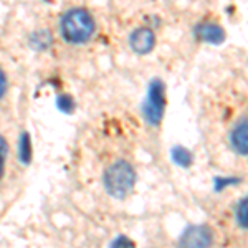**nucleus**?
<instances>
[{"instance_id": "obj_7", "label": "nucleus", "mask_w": 248, "mask_h": 248, "mask_svg": "<svg viewBox=\"0 0 248 248\" xmlns=\"http://www.w3.org/2000/svg\"><path fill=\"white\" fill-rule=\"evenodd\" d=\"M199 37L205 42H210V43H220L223 42V30L220 29L218 25H214V23H203V25L199 29Z\"/></svg>"}, {"instance_id": "obj_5", "label": "nucleus", "mask_w": 248, "mask_h": 248, "mask_svg": "<svg viewBox=\"0 0 248 248\" xmlns=\"http://www.w3.org/2000/svg\"><path fill=\"white\" fill-rule=\"evenodd\" d=\"M131 48L139 55H146L149 53L151 50L155 45V37H154V31L151 29H139L133 31L129 38Z\"/></svg>"}, {"instance_id": "obj_10", "label": "nucleus", "mask_w": 248, "mask_h": 248, "mask_svg": "<svg viewBox=\"0 0 248 248\" xmlns=\"http://www.w3.org/2000/svg\"><path fill=\"white\" fill-rule=\"evenodd\" d=\"M111 248H134V243L131 240H127L126 237H119L118 240H114Z\"/></svg>"}, {"instance_id": "obj_9", "label": "nucleus", "mask_w": 248, "mask_h": 248, "mask_svg": "<svg viewBox=\"0 0 248 248\" xmlns=\"http://www.w3.org/2000/svg\"><path fill=\"white\" fill-rule=\"evenodd\" d=\"M237 218H238V223L247 229V201H242L237 209Z\"/></svg>"}, {"instance_id": "obj_1", "label": "nucleus", "mask_w": 248, "mask_h": 248, "mask_svg": "<svg viewBox=\"0 0 248 248\" xmlns=\"http://www.w3.org/2000/svg\"><path fill=\"white\" fill-rule=\"evenodd\" d=\"M94 31V20L83 9H73L62 20V33L70 43H85Z\"/></svg>"}, {"instance_id": "obj_6", "label": "nucleus", "mask_w": 248, "mask_h": 248, "mask_svg": "<svg viewBox=\"0 0 248 248\" xmlns=\"http://www.w3.org/2000/svg\"><path fill=\"white\" fill-rule=\"evenodd\" d=\"M230 142L238 154H247V121L243 119L230 134Z\"/></svg>"}, {"instance_id": "obj_3", "label": "nucleus", "mask_w": 248, "mask_h": 248, "mask_svg": "<svg viewBox=\"0 0 248 248\" xmlns=\"http://www.w3.org/2000/svg\"><path fill=\"white\" fill-rule=\"evenodd\" d=\"M212 232L209 227L195 225L184 232L179 240V248H210L212 247Z\"/></svg>"}, {"instance_id": "obj_4", "label": "nucleus", "mask_w": 248, "mask_h": 248, "mask_svg": "<svg viewBox=\"0 0 248 248\" xmlns=\"http://www.w3.org/2000/svg\"><path fill=\"white\" fill-rule=\"evenodd\" d=\"M164 109V86L159 81H154L149 88V99L146 106V116L153 124H157L162 118Z\"/></svg>"}, {"instance_id": "obj_12", "label": "nucleus", "mask_w": 248, "mask_h": 248, "mask_svg": "<svg viewBox=\"0 0 248 248\" xmlns=\"http://www.w3.org/2000/svg\"><path fill=\"white\" fill-rule=\"evenodd\" d=\"M58 105L63 108V109H70L71 108V103L68 101V99H65V96H62V98H60V101H58Z\"/></svg>"}, {"instance_id": "obj_13", "label": "nucleus", "mask_w": 248, "mask_h": 248, "mask_svg": "<svg viewBox=\"0 0 248 248\" xmlns=\"http://www.w3.org/2000/svg\"><path fill=\"white\" fill-rule=\"evenodd\" d=\"M2 172H3V159H2V154H0V177H2Z\"/></svg>"}, {"instance_id": "obj_11", "label": "nucleus", "mask_w": 248, "mask_h": 248, "mask_svg": "<svg viewBox=\"0 0 248 248\" xmlns=\"http://www.w3.org/2000/svg\"><path fill=\"white\" fill-rule=\"evenodd\" d=\"M5 88H7V79H5V75L0 71V98L5 93Z\"/></svg>"}, {"instance_id": "obj_2", "label": "nucleus", "mask_w": 248, "mask_h": 248, "mask_svg": "<svg viewBox=\"0 0 248 248\" xmlns=\"http://www.w3.org/2000/svg\"><path fill=\"white\" fill-rule=\"evenodd\" d=\"M136 182V172L131 164L119 161L113 164L105 174L106 190L116 199H124L131 194Z\"/></svg>"}, {"instance_id": "obj_8", "label": "nucleus", "mask_w": 248, "mask_h": 248, "mask_svg": "<svg viewBox=\"0 0 248 248\" xmlns=\"http://www.w3.org/2000/svg\"><path fill=\"white\" fill-rule=\"evenodd\" d=\"M174 159H175V162H179L181 166H189L190 164V155L189 153H187L186 149H174Z\"/></svg>"}]
</instances>
